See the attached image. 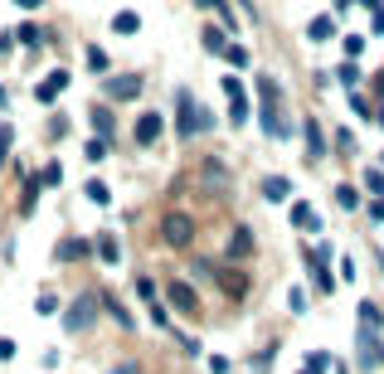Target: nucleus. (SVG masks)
<instances>
[{
  "mask_svg": "<svg viewBox=\"0 0 384 374\" xmlns=\"http://www.w3.org/2000/svg\"><path fill=\"white\" fill-rule=\"evenodd\" d=\"M161 239L170 243V248H190V239H194V219L185 209H170L161 219Z\"/></svg>",
  "mask_w": 384,
  "mask_h": 374,
  "instance_id": "obj_1",
  "label": "nucleus"
},
{
  "mask_svg": "<svg viewBox=\"0 0 384 374\" xmlns=\"http://www.w3.org/2000/svg\"><path fill=\"white\" fill-rule=\"evenodd\" d=\"M180 132L194 136V132H209V112L194 103L190 93H180Z\"/></svg>",
  "mask_w": 384,
  "mask_h": 374,
  "instance_id": "obj_2",
  "label": "nucleus"
},
{
  "mask_svg": "<svg viewBox=\"0 0 384 374\" xmlns=\"http://www.w3.org/2000/svg\"><path fill=\"white\" fill-rule=\"evenodd\" d=\"M224 98H229V117L234 127L248 122V93H244V78H224Z\"/></svg>",
  "mask_w": 384,
  "mask_h": 374,
  "instance_id": "obj_3",
  "label": "nucleus"
},
{
  "mask_svg": "<svg viewBox=\"0 0 384 374\" xmlns=\"http://www.w3.org/2000/svg\"><path fill=\"white\" fill-rule=\"evenodd\" d=\"M165 296H170V306H175L180 316H194V311H199V296H194L190 282H170V287H165Z\"/></svg>",
  "mask_w": 384,
  "mask_h": 374,
  "instance_id": "obj_4",
  "label": "nucleus"
},
{
  "mask_svg": "<svg viewBox=\"0 0 384 374\" xmlns=\"http://www.w3.org/2000/svg\"><path fill=\"white\" fill-rule=\"evenodd\" d=\"M161 132H165L161 112H141V117H137V127H132V136H137V146H151V141H156Z\"/></svg>",
  "mask_w": 384,
  "mask_h": 374,
  "instance_id": "obj_5",
  "label": "nucleus"
},
{
  "mask_svg": "<svg viewBox=\"0 0 384 374\" xmlns=\"http://www.w3.org/2000/svg\"><path fill=\"white\" fill-rule=\"evenodd\" d=\"M63 326H68V331H88V326H93V296H78V301L68 306Z\"/></svg>",
  "mask_w": 384,
  "mask_h": 374,
  "instance_id": "obj_6",
  "label": "nucleus"
},
{
  "mask_svg": "<svg viewBox=\"0 0 384 374\" xmlns=\"http://www.w3.org/2000/svg\"><path fill=\"white\" fill-rule=\"evenodd\" d=\"M63 88H68V73H63V68H54L49 78H44L39 88H34V98H39V103H54V98L63 93Z\"/></svg>",
  "mask_w": 384,
  "mask_h": 374,
  "instance_id": "obj_7",
  "label": "nucleus"
},
{
  "mask_svg": "<svg viewBox=\"0 0 384 374\" xmlns=\"http://www.w3.org/2000/svg\"><path fill=\"white\" fill-rule=\"evenodd\" d=\"M219 287H224L229 296H244V292H248V272H239V267H224V272H219Z\"/></svg>",
  "mask_w": 384,
  "mask_h": 374,
  "instance_id": "obj_8",
  "label": "nucleus"
},
{
  "mask_svg": "<svg viewBox=\"0 0 384 374\" xmlns=\"http://www.w3.org/2000/svg\"><path fill=\"white\" fill-rule=\"evenodd\" d=\"M302 132H306V151H311V156L321 160V156H326V136H321V127H316V117H311V122H306Z\"/></svg>",
  "mask_w": 384,
  "mask_h": 374,
  "instance_id": "obj_9",
  "label": "nucleus"
},
{
  "mask_svg": "<svg viewBox=\"0 0 384 374\" xmlns=\"http://www.w3.org/2000/svg\"><path fill=\"white\" fill-rule=\"evenodd\" d=\"M292 224L297 229H321V214L311 209V204H292Z\"/></svg>",
  "mask_w": 384,
  "mask_h": 374,
  "instance_id": "obj_10",
  "label": "nucleus"
},
{
  "mask_svg": "<svg viewBox=\"0 0 384 374\" xmlns=\"http://www.w3.org/2000/svg\"><path fill=\"white\" fill-rule=\"evenodd\" d=\"M253 253V239H248V229H234L229 234V258H248Z\"/></svg>",
  "mask_w": 384,
  "mask_h": 374,
  "instance_id": "obj_11",
  "label": "nucleus"
},
{
  "mask_svg": "<svg viewBox=\"0 0 384 374\" xmlns=\"http://www.w3.org/2000/svg\"><path fill=\"white\" fill-rule=\"evenodd\" d=\"M263 194H268V204H282V199L292 194V185H287V175H273V180L263 185Z\"/></svg>",
  "mask_w": 384,
  "mask_h": 374,
  "instance_id": "obj_12",
  "label": "nucleus"
},
{
  "mask_svg": "<svg viewBox=\"0 0 384 374\" xmlns=\"http://www.w3.org/2000/svg\"><path fill=\"white\" fill-rule=\"evenodd\" d=\"M108 93H112V98H137V93H141V78H112Z\"/></svg>",
  "mask_w": 384,
  "mask_h": 374,
  "instance_id": "obj_13",
  "label": "nucleus"
},
{
  "mask_svg": "<svg viewBox=\"0 0 384 374\" xmlns=\"http://www.w3.org/2000/svg\"><path fill=\"white\" fill-rule=\"evenodd\" d=\"M112 29H117V34H137V29H141V15H137V10H122V15L112 20Z\"/></svg>",
  "mask_w": 384,
  "mask_h": 374,
  "instance_id": "obj_14",
  "label": "nucleus"
},
{
  "mask_svg": "<svg viewBox=\"0 0 384 374\" xmlns=\"http://www.w3.org/2000/svg\"><path fill=\"white\" fill-rule=\"evenodd\" d=\"M306 34H311V39L321 44V39H331V34H336V20H331V15H316V20H311V29H306Z\"/></svg>",
  "mask_w": 384,
  "mask_h": 374,
  "instance_id": "obj_15",
  "label": "nucleus"
},
{
  "mask_svg": "<svg viewBox=\"0 0 384 374\" xmlns=\"http://www.w3.org/2000/svg\"><path fill=\"white\" fill-rule=\"evenodd\" d=\"M336 204H341V209H360V189L356 185H341V189H336Z\"/></svg>",
  "mask_w": 384,
  "mask_h": 374,
  "instance_id": "obj_16",
  "label": "nucleus"
},
{
  "mask_svg": "<svg viewBox=\"0 0 384 374\" xmlns=\"http://www.w3.org/2000/svg\"><path fill=\"white\" fill-rule=\"evenodd\" d=\"M199 39H204V49H209V53H224V49H229V44H224V29H214V25L204 29Z\"/></svg>",
  "mask_w": 384,
  "mask_h": 374,
  "instance_id": "obj_17",
  "label": "nucleus"
},
{
  "mask_svg": "<svg viewBox=\"0 0 384 374\" xmlns=\"http://www.w3.org/2000/svg\"><path fill=\"white\" fill-rule=\"evenodd\" d=\"M98 258H103V263H117V258H122L117 239H108V234H103V239H98Z\"/></svg>",
  "mask_w": 384,
  "mask_h": 374,
  "instance_id": "obj_18",
  "label": "nucleus"
},
{
  "mask_svg": "<svg viewBox=\"0 0 384 374\" xmlns=\"http://www.w3.org/2000/svg\"><path fill=\"white\" fill-rule=\"evenodd\" d=\"M360 326H365V331H380V306L365 301V306H360Z\"/></svg>",
  "mask_w": 384,
  "mask_h": 374,
  "instance_id": "obj_19",
  "label": "nucleus"
},
{
  "mask_svg": "<svg viewBox=\"0 0 384 374\" xmlns=\"http://www.w3.org/2000/svg\"><path fill=\"white\" fill-rule=\"evenodd\" d=\"M88 199H93V204H108L112 194H108V185H103V180H88Z\"/></svg>",
  "mask_w": 384,
  "mask_h": 374,
  "instance_id": "obj_20",
  "label": "nucleus"
},
{
  "mask_svg": "<svg viewBox=\"0 0 384 374\" xmlns=\"http://www.w3.org/2000/svg\"><path fill=\"white\" fill-rule=\"evenodd\" d=\"M224 58H229L234 68H244V63H248V49H244V44H229V49H224Z\"/></svg>",
  "mask_w": 384,
  "mask_h": 374,
  "instance_id": "obj_21",
  "label": "nucleus"
},
{
  "mask_svg": "<svg viewBox=\"0 0 384 374\" xmlns=\"http://www.w3.org/2000/svg\"><path fill=\"white\" fill-rule=\"evenodd\" d=\"M326 365H331L326 355H311V360H306V365H302L297 374H326Z\"/></svg>",
  "mask_w": 384,
  "mask_h": 374,
  "instance_id": "obj_22",
  "label": "nucleus"
},
{
  "mask_svg": "<svg viewBox=\"0 0 384 374\" xmlns=\"http://www.w3.org/2000/svg\"><path fill=\"white\" fill-rule=\"evenodd\" d=\"M287 306H292V311H306V292H302V287L287 292Z\"/></svg>",
  "mask_w": 384,
  "mask_h": 374,
  "instance_id": "obj_23",
  "label": "nucleus"
},
{
  "mask_svg": "<svg viewBox=\"0 0 384 374\" xmlns=\"http://www.w3.org/2000/svg\"><path fill=\"white\" fill-rule=\"evenodd\" d=\"M83 151H88V160H108V146H103V141H88Z\"/></svg>",
  "mask_w": 384,
  "mask_h": 374,
  "instance_id": "obj_24",
  "label": "nucleus"
},
{
  "mask_svg": "<svg viewBox=\"0 0 384 374\" xmlns=\"http://www.w3.org/2000/svg\"><path fill=\"white\" fill-rule=\"evenodd\" d=\"M54 306H58L54 292H39V311H44V316H54Z\"/></svg>",
  "mask_w": 384,
  "mask_h": 374,
  "instance_id": "obj_25",
  "label": "nucleus"
},
{
  "mask_svg": "<svg viewBox=\"0 0 384 374\" xmlns=\"http://www.w3.org/2000/svg\"><path fill=\"white\" fill-rule=\"evenodd\" d=\"M15 39H20V44H39L44 34H39V29H34V25H25V29H20V34H15Z\"/></svg>",
  "mask_w": 384,
  "mask_h": 374,
  "instance_id": "obj_26",
  "label": "nucleus"
},
{
  "mask_svg": "<svg viewBox=\"0 0 384 374\" xmlns=\"http://www.w3.org/2000/svg\"><path fill=\"white\" fill-rule=\"evenodd\" d=\"M341 83H346V88H356V83H360V68H356V63H346V68H341Z\"/></svg>",
  "mask_w": 384,
  "mask_h": 374,
  "instance_id": "obj_27",
  "label": "nucleus"
},
{
  "mask_svg": "<svg viewBox=\"0 0 384 374\" xmlns=\"http://www.w3.org/2000/svg\"><path fill=\"white\" fill-rule=\"evenodd\" d=\"M58 180H63V170H58L54 160H49V165H44V185H58Z\"/></svg>",
  "mask_w": 384,
  "mask_h": 374,
  "instance_id": "obj_28",
  "label": "nucleus"
},
{
  "mask_svg": "<svg viewBox=\"0 0 384 374\" xmlns=\"http://www.w3.org/2000/svg\"><path fill=\"white\" fill-rule=\"evenodd\" d=\"M365 185L375 189V194H384V175H380V170H370V175H365Z\"/></svg>",
  "mask_w": 384,
  "mask_h": 374,
  "instance_id": "obj_29",
  "label": "nucleus"
},
{
  "mask_svg": "<svg viewBox=\"0 0 384 374\" xmlns=\"http://www.w3.org/2000/svg\"><path fill=\"white\" fill-rule=\"evenodd\" d=\"M112 374H141L137 360H122V365H112Z\"/></svg>",
  "mask_w": 384,
  "mask_h": 374,
  "instance_id": "obj_30",
  "label": "nucleus"
},
{
  "mask_svg": "<svg viewBox=\"0 0 384 374\" xmlns=\"http://www.w3.org/2000/svg\"><path fill=\"white\" fill-rule=\"evenodd\" d=\"M10 156V127H0V160Z\"/></svg>",
  "mask_w": 384,
  "mask_h": 374,
  "instance_id": "obj_31",
  "label": "nucleus"
},
{
  "mask_svg": "<svg viewBox=\"0 0 384 374\" xmlns=\"http://www.w3.org/2000/svg\"><path fill=\"white\" fill-rule=\"evenodd\" d=\"M0 360H15V341H0Z\"/></svg>",
  "mask_w": 384,
  "mask_h": 374,
  "instance_id": "obj_32",
  "label": "nucleus"
},
{
  "mask_svg": "<svg viewBox=\"0 0 384 374\" xmlns=\"http://www.w3.org/2000/svg\"><path fill=\"white\" fill-rule=\"evenodd\" d=\"M194 5H204V10H224V0H194Z\"/></svg>",
  "mask_w": 384,
  "mask_h": 374,
  "instance_id": "obj_33",
  "label": "nucleus"
},
{
  "mask_svg": "<svg viewBox=\"0 0 384 374\" xmlns=\"http://www.w3.org/2000/svg\"><path fill=\"white\" fill-rule=\"evenodd\" d=\"M15 5H20V10H34V5H39V0H15Z\"/></svg>",
  "mask_w": 384,
  "mask_h": 374,
  "instance_id": "obj_34",
  "label": "nucleus"
},
{
  "mask_svg": "<svg viewBox=\"0 0 384 374\" xmlns=\"http://www.w3.org/2000/svg\"><path fill=\"white\" fill-rule=\"evenodd\" d=\"M375 122H380V127H384V107H380V117H375Z\"/></svg>",
  "mask_w": 384,
  "mask_h": 374,
  "instance_id": "obj_35",
  "label": "nucleus"
}]
</instances>
